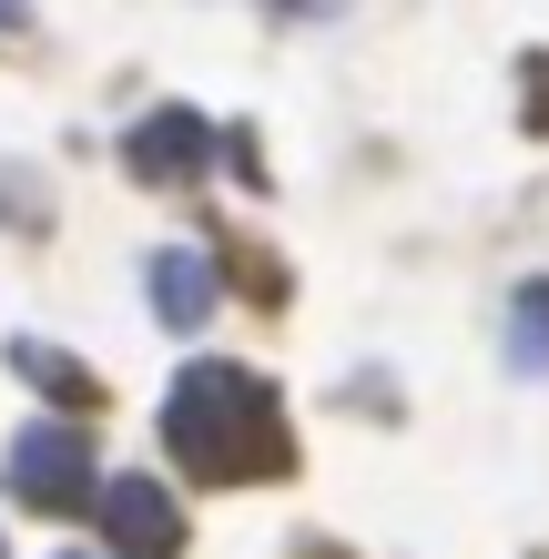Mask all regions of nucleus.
Wrapping results in <instances>:
<instances>
[{
    "instance_id": "obj_5",
    "label": "nucleus",
    "mask_w": 549,
    "mask_h": 559,
    "mask_svg": "<svg viewBox=\"0 0 549 559\" xmlns=\"http://www.w3.org/2000/svg\"><path fill=\"white\" fill-rule=\"evenodd\" d=\"M204 153H214V133L193 112H153V122H133V174H164V183H183V174H204Z\"/></svg>"
},
{
    "instance_id": "obj_2",
    "label": "nucleus",
    "mask_w": 549,
    "mask_h": 559,
    "mask_svg": "<svg viewBox=\"0 0 549 559\" xmlns=\"http://www.w3.org/2000/svg\"><path fill=\"white\" fill-rule=\"evenodd\" d=\"M0 488L11 499H31V509H72V499H92V448H82V427L72 417H31L21 438H11V457H0Z\"/></svg>"
},
{
    "instance_id": "obj_3",
    "label": "nucleus",
    "mask_w": 549,
    "mask_h": 559,
    "mask_svg": "<svg viewBox=\"0 0 549 559\" xmlns=\"http://www.w3.org/2000/svg\"><path fill=\"white\" fill-rule=\"evenodd\" d=\"M92 509H103V530L122 559H174L183 549V509H174V488L164 478H143V468H122L92 488Z\"/></svg>"
},
{
    "instance_id": "obj_7",
    "label": "nucleus",
    "mask_w": 549,
    "mask_h": 559,
    "mask_svg": "<svg viewBox=\"0 0 549 559\" xmlns=\"http://www.w3.org/2000/svg\"><path fill=\"white\" fill-rule=\"evenodd\" d=\"M61 559H92V549H61Z\"/></svg>"
},
{
    "instance_id": "obj_1",
    "label": "nucleus",
    "mask_w": 549,
    "mask_h": 559,
    "mask_svg": "<svg viewBox=\"0 0 549 559\" xmlns=\"http://www.w3.org/2000/svg\"><path fill=\"white\" fill-rule=\"evenodd\" d=\"M164 448L183 457L193 478H214V488H235V478H275L285 457H296L275 386L254 377V367H224V356H204V367H183V377H174V397H164Z\"/></svg>"
},
{
    "instance_id": "obj_8",
    "label": "nucleus",
    "mask_w": 549,
    "mask_h": 559,
    "mask_svg": "<svg viewBox=\"0 0 549 559\" xmlns=\"http://www.w3.org/2000/svg\"><path fill=\"white\" fill-rule=\"evenodd\" d=\"M0 559H11V549H0Z\"/></svg>"
},
{
    "instance_id": "obj_4",
    "label": "nucleus",
    "mask_w": 549,
    "mask_h": 559,
    "mask_svg": "<svg viewBox=\"0 0 549 559\" xmlns=\"http://www.w3.org/2000/svg\"><path fill=\"white\" fill-rule=\"evenodd\" d=\"M143 285H153V316H164V325H204V316H214V254L193 245V235L153 245Z\"/></svg>"
},
{
    "instance_id": "obj_6",
    "label": "nucleus",
    "mask_w": 549,
    "mask_h": 559,
    "mask_svg": "<svg viewBox=\"0 0 549 559\" xmlns=\"http://www.w3.org/2000/svg\"><path fill=\"white\" fill-rule=\"evenodd\" d=\"M509 367H520V377H539V367H549V285H529V295H520V336H509Z\"/></svg>"
}]
</instances>
